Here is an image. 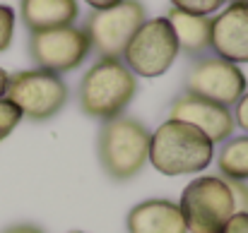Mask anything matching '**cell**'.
I'll return each mask as SVG.
<instances>
[{
    "mask_svg": "<svg viewBox=\"0 0 248 233\" xmlns=\"http://www.w3.org/2000/svg\"><path fill=\"white\" fill-rule=\"evenodd\" d=\"M215 145L193 125L166 120L150 135V163L162 175H186L212 163Z\"/></svg>",
    "mask_w": 248,
    "mask_h": 233,
    "instance_id": "6da1fadb",
    "label": "cell"
},
{
    "mask_svg": "<svg viewBox=\"0 0 248 233\" xmlns=\"http://www.w3.org/2000/svg\"><path fill=\"white\" fill-rule=\"evenodd\" d=\"M138 91V79L121 58H99L82 77L80 106L87 116L99 120L118 118Z\"/></svg>",
    "mask_w": 248,
    "mask_h": 233,
    "instance_id": "7a4b0ae2",
    "label": "cell"
},
{
    "mask_svg": "<svg viewBox=\"0 0 248 233\" xmlns=\"http://www.w3.org/2000/svg\"><path fill=\"white\" fill-rule=\"evenodd\" d=\"M99 159L104 171L116 180L135 178L150 161V132L135 118L106 120L99 132Z\"/></svg>",
    "mask_w": 248,
    "mask_h": 233,
    "instance_id": "3957f363",
    "label": "cell"
},
{
    "mask_svg": "<svg viewBox=\"0 0 248 233\" xmlns=\"http://www.w3.org/2000/svg\"><path fill=\"white\" fill-rule=\"evenodd\" d=\"M178 209L186 229L193 233H222L227 221L236 214L232 190L219 175H202L188 183Z\"/></svg>",
    "mask_w": 248,
    "mask_h": 233,
    "instance_id": "277c9868",
    "label": "cell"
},
{
    "mask_svg": "<svg viewBox=\"0 0 248 233\" xmlns=\"http://www.w3.org/2000/svg\"><path fill=\"white\" fill-rule=\"evenodd\" d=\"M176 56H178V41L166 17L145 19L123 51L128 70L140 77L164 75L173 65Z\"/></svg>",
    "mask_w": 248,
    "mask_h": 233,
    "instance_id": "5b68a950",
    "label": "cell"
},
{
    "mask_svg": "<svg viewBox=\"0 0 248 233\" xmlns=\"http://www.w3.org/2000/svg\"><path fill=\"white\" fill-rule=\"evenodd\" d=\"M5 99L31 120L53 118L68 101V87L61 75L48 70H22L7 77Z\"/></svg>",
    "mask_w": 248,
    "mask_h": 233,
    "instance_id": "8992f818",
    "label": "cell"
},
{
    "mask_svg": "<svg viewBox=\"0 0 248 233\" xmlns=\"http://www.w3.org/2000/svg\"><path fill=\"white\" fill-rule=\"evenodd\" d=\"M145 19L147 17L140 0H121L113 7L94 10L84 22V34L101 58H121Z\"/></svg>",
    "mask_w": 248,
    "mask_h": 233,
    "instance_id": "52a82bcc",
    "label": "cell"
},
{
    "mask_svg": "<svg viewBox=\"0 0 248 233\" xmlns=\"http://www.w3.org/2000/svg\"><path fill=\"white\" fill-rule=\"evenodd\" d=\"M29 51L39 70H48L58 75L80 68L92 51V44L84 29L70 24V27L46 29V31H34L29 39Z\"/></svg>",
    "mask_w": 248,
    "mask_h": 233,
    "instance_id": "ba28073f",
    "label": "cell"
},
{
    "mask_svg": "<svg viewBox=\"0 0 248 233\" xmlns=\"http://www.w3.org/2000/svg\"><path fill=\"white\" fill-rule=\"evenodd\" d=\"M186 89H188V94L210 99V101L229 108L246 94V75L241 73L239 65H234L224 58L210 56V58H200L190 65V70L186 75Z\"/></svg>",
    "mask_w": 248,
    "mask_h": 233,
    "instance_id": "9c48e42d",
    "label": "cell"
},
{
    "mask_svg": "<svg viewBox=\"0 0 248 233\" xmlns=\"http://www.w3.org/2000/svg\"><path fill=\"white\" fill-rule=\"evenodd\" d=\"M169 116H171V120H181V123L198 128L212 145H219V142L224 145V140H229L236 128L234 116L227 106L215 103L202 96H195V94H181L171 103Z\"/></svg>",
    "mask_w": 248,
    "mask_h": 233,
    "instance_id": "30bf717a",
    "label": "cell"
},
{
    "mask_svg": "<svg viewBox=\"0 0 248 233\" xmlns=\"http://www.w3.org/2000/svg\"><path fill=\"white\" fill-rule=\"evenodd\" d=\"M210 48L217 58H224L234 65L248 63V5L232 2L212 19Z\"/></svg>",
    "mask_w": 248,
    "mask_h": 233,
    "instance_id": "8fae6325",
    "label": "cell"
},
{
    "mask_svg": "<svg viewBox=\"0 0 248 233\" xmlns=\"http://www.w3.org/2000/svg\"><path fill=\"white\" fill-rule=\"evenodd\" d=\"M186 221L178 204L169 200H147L130 209L128 233H186Z\"/></svg>",
    "mask_w": 248,
    "mask_h": 233,
    "instance_id": "7c38bea8",
    "label": "cell"
},
{
    "mask_svg": "<svg viewBox=\"0 0 248 233\" xmlns=\"http://www.w3.org/2000/svg\"><path fill=\"white\" fill-rule=\"evenodd\" d=\"M19 15L24 27L34 31L70 27L78 15V0H19Z\"/></svg>",
    "mask_w": 248,
    "mask_h": 233,
    "instance_id": "4fadbf2b",
    "label": "cell"
},
{
    "mask_svg": "<svg viewBox=\"0 0 248 233\" xmlns=\"http://www.w3.org/2000/svg\"><path fill=\"white\" fill-rule=\"evenodd\" d=\"M166 22L171 24V29L176 34L178 51H183L188 56H202L210 48V29H212L210 17L190 15V12L171 7L166 12Z\"/></svg>",
    "mask_w": 248,
    "mask_h": 233,
    "instance_id": "5bb4252c",
    "label": "cell"
},
{
    "mask_svg": "<svg viewBox=\"0 0 248 233\" xmlns=\"http://www.w3.org/2000/svg\"><path fill=\"white\" fill-rule=\"evenodd\" d=\"M217 163L227 180H248V137L229 140L217 156Z\"/></svg>",
    "mask_w": 248,
    "mask_h": 233,
    "instance_id": "9a60e30c",
    "label": "cell"
},
{
    "mask_svg": "<svg viewBox=\"0 0 248 233\" xmlns=\"http://www.w3.org/2000/svg\"><path fill=\"white\" fill-rule=\"evenodd\" d=\"M19 120H22V111L2 96L0 99V142L19 125Z\"/></svg>",
    "mask_w": 248,
    "mask_h": 233,
    "instance_id": "2e32d148",
    "label": "cell"
},
{
    "mask_svg": "<svg viewBox=\"0 0 248 233\" xmlns=\"http://www.w3.org/2000/svg\"><path fill=\"white\" fill-rule=\"evenodd\" d=\"M171 5L176 10H183V12H190V15L210 17L212 12H217L224 5V0H171Z\"/></svg>",
    "mask_w": 248,
    "mask_h": 233,
    "instance_id": "e0dca14e",
    "label": "cell"
},
{
    "mask_svg": "<svg viewBox=\"0 0 248 233\" xmlns=\"http://www.w3.org/2000/svg\"><path fill=\"white\" fill-rule=\"evenodd\" d=\"M15 36V12L7 5H0V53L10 48Z\"/></svg>",
    "mask_w": 248,
    "mask_h": 233,
    "instance_id": "ac0fdd59",
    "label": "cell"
},
{
    "mask_svg": "<svg viewBox=\"0 0 248 233\" xmlns=\"http://www.w3.org/2000/svg\"><path fill=\"white\" fill-rule=\"evenodd\" d=\"M227 180V178H224ZM229 190H232V200H234V209L236 214H248V185L246 180H227Z\"/></svg>",
    "mask_w": 248,
    "mask_h": 233,
    "instance_id": "d6986e66",
    "label": "cell"
},
{
    "mask_svg": "<svg viewBox=\"0 0 248 233\" xmlns=\"http://www.w3.org/2000/svg\"><path fill=\"white\" fill-rule=\"evenodd\" d=\"M234 106H236V111L232 113V116H234V123L248 132V91L236 101V103H234Z\"/></svg>",
    "mask_w": 248,
    "mask_h": 233,
    "instance_id": "ffe728a7",
    "label": "cell"
},
{
    "mask_svg": "<svg viewBox=\"0 0 248 233\" xmlns=\"http://www.w3.org/2000/svg\"><path fill=\"white\" fill-rule=\"evenodd\" d=\"M222 233H248V214H234Z\"/></svg>",
    "mask_w": 248,
    "mask_h": 233,
    "instance_id": "44dd1931",
    "label": "cell"
},
{
    "mask_svg": "<svg viewBox=\"0 0 248 233\" xmlns=\"http://www.w3.org/2000/svg\"><path fill=\"white\" fill-rule=\"evenodd\" d=\"M89 7H94V10H106V7H113V5H118L121 0H84Z\"/></svg>",
    "mask_w": 248,
    "mask_h": 233,
    "instance_id": "7402d4cb",
    "label": "cell"
},
{
    "mask_svg": "<svg viewBox=\"0 0 248 233\" xmlns=\"http://www.w3.org/2000/svg\"><path fill=\"white\" fill-rule=\"evenodd\" d=\"M2 233H44L41 229H36V226H12V229H7V231H2Z\"/></svg>",
    "mask_w": 248,
    "mask_h": 233,
    "instance_id": "603a6c76",
    "label": "cell"
},
{
    "mask_svg": "<svg viewBox=\"0 0 248 233\" xmlns=\"http://www.w3.org/2000/svg\"><path fill=\"white\" fill-rule=\"evenodd\" d=\"M7 77H10V75H7V73H5V70L0 68V99L5 96V87H7Z\"/></svg>",
    "mask_w": 248,
    "mask_h": 233,
    "instance_id": "cb8c5ba5",
    "label": "cell"
},
{
    "mask_svg": "<svg viewBox=\"0 0 248 233\" xmlns=\"http://www.w3.org/2000/svg\"><path fill=\"white\" fill-rule=\"evenodd\" d=\"M232 2H246V5H248V0H232Z\"/></svg>",
    "mask_w": 248,
    "mask_h": 233,
    "instance_id": "d4e9b609",
    "label": "cell"
},
{
    "mask_svg": "<svg viewBox=\"0 0 248 233\" xmlns=\"http://www.w3.org/2000/svg\"><path fill=\"white\" fill-rule=\"evenodd\" d=\"M73 233H82V231H73Z\"/></svg>",
    "mask_w": 248,
    "mask_h": 233,
    "instance_id": "484cf974",
    "label": "cell"
}]
</instances>
